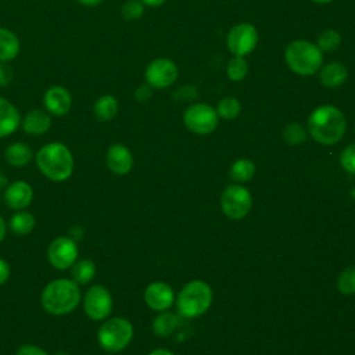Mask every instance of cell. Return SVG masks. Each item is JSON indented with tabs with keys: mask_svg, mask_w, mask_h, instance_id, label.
<instances>
[{
	"mask_svg": "<svg viewBox=\"0 0 355 355\" xmlns=\"http://www.w3.org/2000/svg\"><path fill=\"white\" fill-rule=\"evenodd\" d=\"M82 301L80 286L71 277L50 280L40 293V305L49 315L65 316L73 312Z\"/></svg>",
	"mask_w": 355,
	"mask_h": 355,
	"instance_id": "6da1fadb",
	"label": "cell"
},
{
	"mask_svg": "<svg viewBox=\"0 0 355 355\" xmlns=\"http://www.w3.org/2000/svg\"><path fill=\"white\" fill-rule=\"evenodd\" d=\"M35 162L39 172L55 183L68 180L75 168L71 148L61 141H50L42 146L35 154Z\"/></svg>",
	"mask_w": 355,
	"mask_h": 355,
	"instance_id": "7a4b0ae2",
	"label": "cell"
},
{
	"mask_svg": "<svg viewBox=\"0 0 355 355\" xmlns=\"http://www.w3.org/2000/svg\"><path fill=\"white\" fill-rule=\"evenodd\" d=\"M347 129V121L341 110L334 105L316 107L308 118V132L318 143L333 146L338 143Z\"/></svg>",
	"mask_w": 355,
	"mask_h": 355,
	"instance_id": "3957f363",
	"label": "cell"
},
{
	"mask_svg": "<svg viewBox=\"0 0 355 355\" xmlns=\"http://www.w3.org/2000/svg\"><path fill=\"white\" fill-rule=\"evenodd\" d=\"M284 60L294 73L309 76L316 73L323 65V53L315 43L297 39L287 44L284 50Z\"/></svg>",
	"mask_w": 355,
	"mask_h": 355,
	"instance_id": "277c9868",
	"label": "cell"
},
{
	"mask_svg": "<svg viewBox=\"0 0 355 355\" xmlns=\"http://www.w3.org/2000/svg\"><path fill=\"white\" fill-rule=\"evenodd\" d=\"M135 334L133 324L122 316H110L97 330V343L108 354L123 351Z\"/></svg>",
	"mask_w": 355,
	"mask_h": 355,
	"instance_id": "5b68a950",
	"label": "cell"
},
{
	"mask_svg": "<svg viewBox=\"0 0 355 355\" xmlns=\"http://www.w3.org/2000/svg\"><path fill=\"white\" fill-rule=\"evenodd\" d=\"M212 302L211 287L202 280L189 282L178 294L176 306L180 316L196 318L202 315Z\"/></svg>",
	"mask_w": 355,
	"mask_h": 355,
	"instance_id": "8992f818",
	"label": "cell"
},
{
	"mask_svg": "<svg viewBox=\"0 0 355 355\" xmlns=\"http://www.w3.org/2000/svg\"><path fill=\"white\" fill-rule=\"evenodd\" d=\"M85 315L93 322H103L111 316L114 300L111 291L103 284H92L82 295Z\"/></svg>",
	"mask_w": 355,
	"mask_h": 355,
	"instance_id": "52a82bcc",
	"label": "cell"
},
{
	"mask_svg": "<svg viewBox=\"0 0 355 355\" xmlns=\"http://www.w3.org/2000/svg\"><path fill=\"white\" fill-rule=\"evenodd\" d=\"M219 116L216 110L204 103H196L186 108L183 122L186 128L196 135H209L218 126Z\"/></svg>",
	"mask_w": 355,
	"mask_h": 355,
	"instance_id": "ba28073f",
	"label": "cell"
},
{
	"mask_svg": "<svg viewBox=\"0 0 355 355\" xmlns=\"http://www.w3.org/2000/svg\"><path fill=\"white\" fill-rule=\"evenodd\" d=\"M79 258V247L68 234L53 239L47 247L49 263L57 270L69 269Z\"/></svg>",
	"mask_w": 355,
	"mask_h": 355,
	"instance_id": "9c48e42d",
	"label": "cell"
},
{
	"mask_svg": "<svg viewBox=\"0 0 355 355\" xmlns=\"http://www.w3.org/2000/svg\"><path fill=\"white\" fill-rule=\"evenodd\" d=\"M252 205L250 191L240 184L227 186L220 196V207L230 219H243L247 216Z\"/></svg>",
	"mask_w": 355,
	"mask_h": 355,
	"instance_id": "30bf717a",
	"label": "cell"
},
{
	"mask_svg": "<svg viewBox=\"0 0 355 355\" xmlns=\"http://www.w3.org/2000/svg\"><path fill=\"white\" fill-rule=\"evenodd\" d=\"M259 35L257 28L250 22H241L229 31L226 36V46L233 55L245 57L252 53L258 44Z\"/></svg>",
	"mask_w": 355,
	"mask_h": 355,
	"instance_id": "8fae6325",
	"label": "cell"
},
{
	"mask_svg": "<svg viewBox=\"0 0 355 355\" xmlns=\"http://www.w3.org/2000/svg\"><path fill=\"white\" fill-rule=\"evenodd\" d=\"M179 69L178 65L165 57L155 58L148 62L144 71V78L146 83L150 85L153 89H166L175 83L178 79Z\"/></svg>",
	"mask_w": 355,
	"mask_h": 355,
	"instance_id": "7c38bea8",
	"label": "cell"
},
{
	"mask_svg": "<svg viewBox=\"0 0 355 355\" xmlns=\"http://www.w3.org/2000/svg\"><path fill=\"white\" fill-rule=\"evenodd\" d=\"M35 198L33 187L26 180H14L7 184L3 191L4 204L12 211L26 209Z\"/></svg>",
	"mask_w": 355,
	"mask_h": 355,
	"instance_id": "4fadbf2b",
	"label": "cell"
},
{
	"mask_svg": "<svg viewBox=\"0 0 355 355\" xmlns=\"http://www.w3.org/2000/svg\"><path fill=\"white\" fill-rule=\"evenodd\" d=\"M43 105L51 116H64L72 107V96L67 87L54 85L44 92Z\"/></svg>",
	"mask_w": 355,
	"mask_h": 355,
	"instance_id": "5bb4252c",
	"label": "cell"
},
{
	"mask_svg": "<svg viewBox=\"0 0 355 355\" xmlns=\"http://www.w3.org/2000/svg\"><path fill=\"white\" fill-rule=\"evenodd\" d=\"M105 165L114 175H128L133 168V154L125 144H111L105 153Z\"/></svg>",
	"mask_w": 355,
	"mask_h": 355,
	"instance_id": "9a60e30c",
	"label": "cell"
},
{
	"mask_svg": "<svg viewBox=\"0 0 355 355\" xmlns=\"http://www.w3.org/2000/svg\"><path fill=\"white\" fill-rule=\"evenodd\" d=\"M175 293L172 287L162 282H153L144 290V302L148 308L164 312L173 304Z\"/></svg>",
	"mask_w": 355,
	"mask_h": 355,
	"instance_id": "2e32d148",
	"label": "cell"
},
{
	"mask_svg": "<svg viewBox=\"0 0 355 355\" xmlns=\"http://www.w3.org/2000/svg\"><path fill=\"white\" fill-rule=\"evenodd\" d=\"M21 128L29 136H42L51 128V115L46 110H29L22 116Z\"/></svg>",
	"mask_w": 355,
	"mask_h": 355,
	"instance_id": "e0dca14e",
	"label": "cell"
},
{
	"mask_svg": "<svg viewBox=\"0 0 355 355\" xmlns=\"http://www.w3.org/2000/svg\"><path fill=\"white\" fill-rule=\"evenodd\" d=\"M22 116L18 108L6 97L0 96V139L8 137L21 128Z\"/></svg>",
	"mask_w": 355,
	"mask_h": 355,
	"instance_id": "ac0fdd59",
	"label": "cell"
},
{
	"mask_svg": "<svg viewBox=\"0 0 355 355\" xmlns=\"http://www.w3.org/2000/svg\"><path fill=\"white\" fill-rule=\"evenodd\" d=\"M348 78V69L343 62L331 61L329 64H324L319 69V80L322 86L334 89L341 86Z\"/></svg>",
	"mask_w": 355,
	"mask_h": 355,
	"instance_id": "d6986e66",
	"label": "cell"
},
{
	"mask_svg": "<svg viewBox=\"0 0 355 355\" xmlns=\"http://www.w3.org/2000/svg\"><path fill=\"white\" fill-rule=\"evenodd\" d=\"M33 158L35 154L32 147L24 141H14L8 144L4 150L6 162L14 168H24L29 165Z\"/></svg>",
	"mask_w": 355,
	"mask_h": 355,
	"instance_id": "ffe728a7",
	"label": "cell"
},
{
	"mask_svg": "<svg viewBox=\"0 0 355 355\" xmlns=\"http://www.w3.org/2000/svg\"><path fill=\"white\" fill-rule=\"evenodd\" d=\"M21 50L18 36L8 28L0 26V62H10L17 58Z\"/></svg>",
	"mask_w": 355,
	"mask_h": 355,
	"instance_id": "44dd1931",
	"label": "cell"
},
{
	"mask_svg": "<svg viewBox=\"0 0 355 355\" xmlns=\"http://www.w3.org/2000/svg\"><path fill=\"white\" fill-rule=\"evenodd\" d=\"M71 279L78 284V286H86L93 282L96 277V263L90 258H78L75 263L69 268Z\"/></svg>",
	"mask_w": 355,
	"mask_h": 355,
	"instance_id": "7402d4cb",
	"label": "cell"
},
{
	"mask_svg": "<svg viewBox=\"0 0 355 355\" xmlns=\"http://www.w3.org/2000/svg\"><path fill=\"white\" fill-rule=\"evenodd\" d=\"M35 226H36L35 215L26 209L15 211L11 215L8 225H7V227L17 236H26V234L32 233Z\"/></svg>",
	"mask_w": 355,
	"mask_h": 355,
	"instance_id": "603a6c76",
	"label": "cell"
},
{
	"mask_svg": "<svg viewBox=\"0 0 355 355\" xmlns=\"http://www.w3.org/2000/svg\"><path fill=\"white\" fill-rule=\"evenodd\" d=\"M118 110H119L118 100L111 94L100 96L93 104V114L96 119L101 122H108L114 119L118 114Z\"/></svg>",
	"mask_w": 355,
	"mask_h": 355,
	"instance_id": "cb8c5ba5",
	"label": "cell"
},
{
	"mask_svg": "<svg viewBox=\"0 0 355 355\" xmlns=\"http://www.w3.org/2000/svg\"><path fill=\"white\" fill-rule=\"evenodd\" d=\"M179 326V318L172 312H161L153 320V331L158 337H168L171 336L176 327Z\"/></svg>",
	"mask_w": 355,
	"mask_h": 355,
	"instance_id": "d4e9b609",
	"label": "cell"
},
{
	"mask_svg": "<svg viewBox=\"0 0 355 355\" xmlns=\"http://www.w3.org/2000/svg\"><path fill=\"white\" fill-rule=\"evenodd\" d=\"M229 173L234 182H247L255 173V164L248 158H240L233 162Z\"/></svg>",
	"mask_w": 355,
	"mask_h": 355,
	"instance_id": "484cf974",
	"label": "cell"
},
{
	"mask_svg": "<svg viewBox=\"0 0 355 355\" xmlns=\"http://www.w3.org/2000/svg\"><path fill=\"white\" fill-rule=\"evenodd\" d=\"M248 73V62L244 57L233 55L226 67V75L232 82H241Z\"/></svg>",
	"mask_w": 355,
	"mask_h": 355,
	"instance_id": "4316f807",
	"label": "cell"
},
{
	"mask_svg": "<svg viewBox=\"0 0 355 355\" xmlns=\"http://www.w3.org/2000/svg\"><path fill=\"white\" fill-rule=\"evenodd\" d=\"M215 110H216L218 116H220L223 119H234L236 116H239V114L241 111V104L236 97L227 96V97H223L219 100Z\"/></svg>",
	"mask_w": 355,
	"mask_h": 355,
	"instance_id": "83f0119b",
	"label": "cell"
},
{
	"mask_svg": "<svg viewBox=\"0 0 355 355\" xmlns=\"http://www.w3.org/2000/svg\"><path fill=\"white\" fill-rule=\"evenodd\" d=\"M341 44V35L336 29H324L318 36L316 46L320 49L322 53L324 51H334Z\"/></svg>",
	"mask_w": 355,
	"mask_h": 355,
	"instance_id": "f1b7e54d",
	"label": "cell"
},
{
	"mask_svg": "<svg viewBox=\"0 0 355 355\" xmlns=\"http://www.w3.org/2000/svg\"><path fill=\"white\" fill-rule=\"evenodd\" d=\"M283 139L290 146L302 144L306 140V130L298 122H290L283 129Z\"/></svg>",
	"mask_w": 355,
	"mask_h": 355,
	"instance_id": "f546056e",
	"label": "cell"
},
{
	"mask_svg": "<svg viewBox=\"0 0 355 355\" xmlns=\"http://www.w3.org/2000/svg\"><path fill=\"white\" fill-rule=\"evenodd\" d=\"M338 291L344 295L355 294V266L345 268L337 279Z\"/></svg>",
	"mask_w": 355,
	"mask_h": 355,
	"instance_id": "4dcf8cb0",
	"label": "cell"
},
{
	"mask_svg": "<svg viewBox=\"0 0 355 355\" xmlns=\"http://www.w3.org/2000/svg\"><path fill=\"white\" fill-rule=\"evenodd\" d=\"M144 14V4L141 0H126L121 7V17L125 21H136Z\"/></svg>",
	"mask_w": 355,
	"mask_h": 355,
	"instance_id": "1f68e13d",
	"label": "cell"
},
{
	"mask_svg": "<svg viewBox=\"0 0 355 355\" xmlns=\"http://www.w3.org/2000/svg\"><path fill=\"white\" fill-rule=\"evenodd\" d=\"M340 164H341V166L347 172L355 175V143L347 146L341 151V154H340Z\"/></svg>",
	"mask_w": 355,
	"mask_h": 355,
	"instance_id": "d6a6232c",
	"label": "cell"
},
{
	"mask_svg": "<svg viewBox=\"0 0 355 355\" xmlns=\"http://www.w3.org/2000/svg\"><path fill=\"white\" fill-rule=\"evenodd\" d=\"M14 78L12 68L8 62H0V87H7L11 85Z\"/></svg>",
	"mask_w": 355,
	"mask_h": 355,
	"instance_id": "836d02e7",
	"label": "cell"
},
{
	"mask_svg": "<svg viewBox=\"0 0 355 355\" xmlns=\"http://www.w3.org/2000/svg\"><path fill=\"white\" fill-rule=\"evenodd\" d=\"M173 97L179 101H190V100H194L197 97V90L194 86H184V87H179Z\"/></svg>",
	"mask_w": 355,
	"mask_h": 355,
	"instance_id": "e575fe53",
	"label": "cell"
},
{
	"mask_svg": "<svg viewBox=\"0 0 355 355\" xmlns=\"http://www.w3.org/2000/svg\"><path fill=\"white\" fill-rule=\"evenodd\" d=\"M15 355H50V354L44 348L36 344H24L17 349Z\"/></svg>",
	"mask_w": 355,
	"mask_h": 355,
	"instance_id": "d590c367",
	"label": "cell"
},
{
	"mask_svg": "<svg viewBox=\"0 0 355 355\" xmlns=\"http://www.w3.org/2000/svg\"><path fill=\"white\" fill-rule=\"evenodd\" d=\"M153 96V87L147 83L144 85H140L136 90H135V98L139 101V103H146Z\"/></svg>",
	"mask_w": 355,
	"mask_h": 355,
	"instance_id": "8d00e7d4",
	"label": "cell"
},
{
	"mask_svg": "<svg viewBox=\"0 0 355 355\" xmlns=\"http://www.w3.org/2000/svg\"><path fill=\"white\" fill-rule=\"evenodd\" d=\"M11 276V266L10 263L0 257V287L4 286Z\"/></svg>",
	"mask_w": 355,
	"mask_h": 355,
	"instance_id": "74e56055",
	"label": "cell"
},
{
	"mask_svg": "<svg viewBox=\"0 0 355 355\" xmlns=\"http://www.w3.org/2000/svg\"><path fill=\"white\" fill-rule=\"evenodd\" d=\"M85 233H86V232H85V227H83V226H80V225H75V226H72V227L69 229L68 236H69L72 240H75V241L78 243V241L83 240Z\"/></svg>",
	"mask_w": 355,
	"mask_h": 355,
	"instance_id": "f35d334b",
	"label": "cell"
},
{
	"mask_svg": "<svg viewBox=\"0 0 355 355\" xmlns=\"http://www.w3.org/2000/svg\"><path fill=\"white\" fill-rule=\"evenodd\" d=\"M79 4L85 6V7H97L100 6L104 0H76Z\"/></svg>",
	"mask_w": 355,
	"mask_h": 355,
	"instance_id": "ab89813d",
	"label": "cell"
},
{
	"mask_svg": "<svg viewBox=\"0 0 355 355\" xmlns=\"http://www.w3.org/2000/svg\"><path fill=\"white\" fill-rule=\"evenodd\" d=\"M6 234H7V223H6V220L3 219V216L0 215V244H1L3 240L6 239Z\"/></svg>",
	"mask_w": 355,
	"mask_h": 355,
	"instance_id": "60d3db41",
	"label": "cell"
},
{
	"mask_svg": "<svg viewBox=\"0 0 355 355\" xmlns=\"http://www.w3.org/2000/svg\"><path fill=\"white\" fill-rule=\"evenodd\" d=\"M166 0H141V3L144 6H150V7H159L165 3Z\"/></svg>",
	"mask_w": 355,
	"mask_h": 355,
	"instance_id": "b9f144b4",
	"label": "cell"
},
{
	"mask_svg": "<svg viewBox=\"0 0 355 355\" xmlns=\"http://www.w3.org/2000/svg\"><path fill=\"white\" fill-rule=\"evenodd\" d=\"M148 355H175V354L165 348H157V349H153Z\"/></svg>",
	"mask_w": 355,
	"mask_h": 355,
	"instance_id": "7bdbcfd3",
	"label": "cell"
},
{
	"mask_svg": "<svg viewBox=\"0 0 355 355\" xmlns=\"http://www.w3.org/2000/svg\"><path fill=\"white\" fill-rule=\"evenodd\" d=\"M8 183H10V182L7 180V178H6L4 175H0V189H6Z\"/></svg>",
	"mask_w": 355,
	"mask_h": 355,
	"instance_id": "ee69618b",
	"label": "cell"
},
{
	"mask_svg": "<svg viewBox=\"0 0 355 355\" xmlns=\"http://www.w3.org/2000/svg\"><path fill=\"white\" fill-rule=\"evenodd\" d=\"M313 3H318V4H327V3H331L333 0H311Z\"/></svg>",
	"mask_w": 355,
	"mask_h": 355,
	"instance_id": "f6af8a7d",
	"label": "cell"
},
{
	"mask_svg": "<svg viewBox=\"0 0 355 355\" xmlns=\"http://www.w3.org/2000/svg\"><path fill=\"white\" fill-rule=\"evenodd\" d=\"M55 355H69V354L65 351H58V352H55Z\"/></svg>",
	"mask_w": 355,
	"mask_h": 355,
	"instance_id": "bcb514c9",
	"label": "cell"
},
{
	"mask_svg": "<svg viewBox=\"0 0 355 355\" xmlns=\"http://www.w3.org/2000/svg\"><path fill=\"white\" fill-rule=\"evenodd\" d=\"M110 355H114V354H110Z\"/></svg>",
	"mask_w": 355,
	"mask_h": 355,
	"instance_id": "7dc6e473",
	"label": "cell"
}]
</instances>
